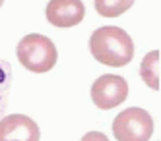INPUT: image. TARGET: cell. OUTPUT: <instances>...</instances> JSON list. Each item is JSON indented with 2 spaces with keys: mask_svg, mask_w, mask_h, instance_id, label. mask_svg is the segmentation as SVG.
Instances as JSON below:
<instances>
[{
  "mask_svg": "<svg viewBox=\"0 0 161 141\" xmlns=\"http://www.w3.org/2000/svg\"><path fill=\"white\" fill-rule=\"evenodd\" d=\"M89 50L99 64L122 68L134 58V43L124 29L105 25L91 33Z\"/></svg>",
  "mask_w": 161,
  "mask_h": 141,
  "instance_id": "1",
  "label": "cell"
},
{
  "mask_svg": "<svg viewBox=\"0 0 161 141\" xmlns=\"http://www.w3.org/2000/svg\"><path fill=\"white\" fill-rule=\"evenodd\" d=\"M16 54H18L19 64L35 74H45L49 70H53L56 64V58H58L56 46L53 44V41L39 33L25 35L18 43Z\"/></svg>",
  "mask_w": 161,
  "mask_h": 141,
  "instance_id": "2",
  "label": "cell"
},
{
  "mask_svg": "<svg viewBox=\"0 0 161 141\" xmlns=\"http://www.w3.org/2000/svg\"><path fill=\"white\" fill-rule=\"evenodd\" d=\"M113 135L117 141H149L153 135V120L144 108H126L114 116Z\"/></svg>",
  "mask_w": 161,
  "mask_h": 141,
  "instance_id": "3",
  "label": "cell"
},
{
  "mask_svg": "<svg viewBox=\"0 0 161 141\" xmlns=\"http://www.w3.org/2000/svg\"><path fill=\"white\" fill-rule=\"evenodd\" d=\"M128 97V83L120 76L105 74L93 81L91 85V101L101 110H111L122 104Z\"/></svg>",
  "mask_w": 161,
  "mask_h": 141,
  "instance_id": "4",
  "label": "cell"
},
{
  "mask_svg": "<svg viewBox=\"0 0 161 141\" xmlns=\"http://www.w3.org/2000/svg\"><path fill=\"white\" fill-rule=\"evenodd\" d=\"M39 126L29 116L10 114L0 120V141H39Z\"/></svg>",
  "mask_w": 161,
  "mask_h": 141,
  "instance_id": "5",
  "label": "cell"
},
{
  "mask_svg": "<svg viewBox=\"0 0 161 141\" xmlns=\"http://www.w3.org/2000/svg\"><path fill=\"white\" fill-rule=\"evenodd\" d=\"M86 16L82 0H51L47 4V19L54 27H74Z\"/></svg>",
  "mask_w": 161,
  "mask_h": 141,
  "instance_id": "6",
  "label": "cell"
},
{
  "mask_svg": "<svg viewBox=\"0 0 161 141\" xmlns=\"http://www.w3.org/2000/svg\"><path fill=\"white\" fill-rule=\"evenodd\" d=\"M157 62H159V50H152L149 54L144 56L140 64V76L146 81L149 89L157 91L159 89V72H157Z\"/></svg>",
  "mask_w": 161,
  "mask_h": 141,
  "instance_id": "7",
  "label": "cell"
},
{
  "mask_svg": "<svg viewBox=\"0 0 161 141\" xmlns=\"http://www.w3.org/2000/svg\"><path fill=\"white\" fill-rule=\"evenodd\" d=\"M12 64L6 58L0 56V118L4 116L8 108V97H10V87H12Z\"/></svg>",
  "mask_w": 161,
  "mask_h": 141,
  "instance_id": "8",
  "label": "cell"
},
{
  "mask_svg": "<svg viewBox=\"0 0 161 141\" xmlns=\"http://www.w3.org/2000/svg\"><path fill=\"white\" fill-rule=\"evenodd\" d=\"M97 14L103 18H119L130 10L134 0H93Z\"/></svg>",
  "mask_w": 161,
  "mask_h": 141,
  "instance_id": "9",
  "label": "cell"
},
{
  "mask_svg": "<svg viewBox=\"0 0 161 141\" xmlns=\"http://www.w3.org/2000/svg\"><path fill=\"white\" fill-rule=\"evenodd\" d=\"M82 141H109V137L105 133H101V132H87Z\"/></svg>",
  "mask_w": 161,
  "mask_h": 141,
  "instance_id": "10",
  "label": "cell"
},
{
  "mask_svg": "<svg viewBox=\"0 0 161 141\" xmlns=\"http://www.w3.org/2000/svg\"><path fill=\"white\" fill-rule=\"evenodd\" d=\"M2 4H4V0H0V6H2Z\"/></svg>",
  "mask_w": 161,
  "mask_h": 141,
  "instance_id": "11",
  "label": "cell"
}]
</instances>
